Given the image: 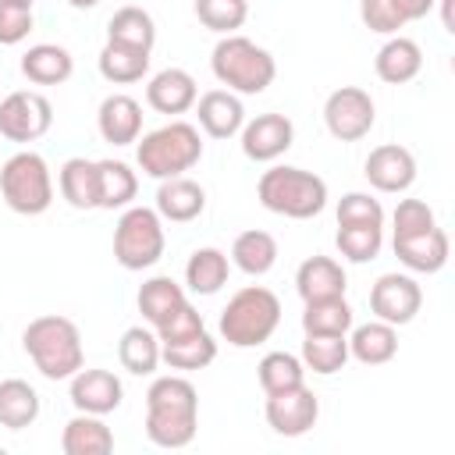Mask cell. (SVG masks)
Masks as SVG:
<instances>
[{"instance_id": "83f0119b", "label": "cell", "mask_w": 455, "mask_h": 455, "mask_svg": "<svg viewBox=\"0 0 455 455\" xmlns=\"http://www.w3.org/2000/svg\"><path fill=\"white\" fill-rule=\"evenodd\" d=\"M228 274H231V263L220 249L206 245V249H196L185 263V281L196 295H217L224 284H228Z\"/></svg>"}, {"instance_id": "30bf717a", "label": "cell", "mask_w": 455, "mask_h": 455, "mask_svg": "<svg viewBox=\"0 0 455 455\" xmlns=\"http://www.w3.org/2000/svg\"><path fill=\"white\" fill-rule=\"evenodd\" d=\"M323 124L338 142H359L373 128V100L359 85H341L323 103Z\"/></svg>"}, {"instance_id": "7dc6e473", "label": "cell", "mask_w": 455, "mask_h": 455, "mask_svg": "<svg viewBox=\"0 0 455 455\" xmlns=\"http://www.w3.org/2000/svg\"><path fill=\"white\" fill-rule=\"evenodd\" d=\"M451 4H455V0H441V14H444V28H448V32H455V21H451Z\"/></svg>"}, {"instance_id": "8d00e7d4", "label": "cell", "mask_w": 455, "mask_h": 455, "mask_svg": "<svg viewBox=\"0 0 455 455\" xmlns=\"http://www.w3.org/2000/svg\"><path fill=\"white\" fill-rule=\"evenodd\" d=\"M256 377H259V387L267 395H277V391H288V387L306 384V366L291 352H267L259 359V366H256Z\"/></svg>"}, {"instance_id": "7a4b0ae2", "label": "cell", "mask_w": 455, "mask_h": 455, "mask_svg": "<svg viewBox=\"0 0 455 455\" xmlns=\"http://www.w3.org/2000/svg\"><path fill=\"white\" fill-rule=\"evenodd\" d=\"M21 345H25L28 359L36 363V370L46 380H71L85 366L78 327L68 316H57V313L36 316L21 334Z\"/></svg>"}, {"instance_id": "ba28073f", "label": "cell", "mask_w": 455, "mask_h": 455, "mask_svg": "<svg viewBox=\"0 0 455 455\" xmlns=\"http://www.w3.org/2000/svg\"><path fill=\"white\" fill-rule=\"evenodd\" d=\"M164 256V224L149 206H128L114 228V259L124 270H146Z\"/></svg>"}, {"instance_id": "b9f144b4", "label": "cell", "mask_w": 455, "mask_h": 455, "mask_svg": "<svg viewBox=\"0 0 455 455\" xmlns=\"http://www.w3.org/2000/svg\"><path fill=\"white\" fill-rule=\"evenodd\" d=\"M395 238H409V235H419V231H430L437 220H434V210L423 203V199H402L395 206Z\"/></svg>"}, {"instance_id": "9c48e42d", "label": "cell", "mask_w": 455, "mask_h": 455, "mask_svg": "<svg viewBox=\"0 0 455 455\" xmlns=\"http://www.w3.org/2000/svg\"><path fill=\"white\" fill-rule=\"evenodd\" d=\"M53 124V107L43 92L18 89L0 100V135L11 142H36L50 132Z\"/></svg>"}, {"instance_id": "8992f818", "label": "cell", "mask_w": 455, "mask_h": 455, "mask_svg": "<svg viewBox=\"0 0 455 455\" xmlns=\"http://www.w3.org/2000/svg\"><path fill=\"white\" fill-rule=\"evenodd\" d=\"M210 68H213L220 85L235 89V92H245V96L263 92L277 75L274 57L263 46H256L252 39H245V36H224L213 46Z\"/></svg>"}, {"instance_id": "5b68a950", "label": "cell", "mask_w": 455, "mask_h": 455, "mask_svg": "<svg viewBox=\"0 0 455 455\" xmlns=\"http://www.w3.org/2000/svg\"><path fill=\"white\" fill-rule=\"evenodd\" d=\"M203 156V139L199 128H192L188 121H171L149 135H142V142L135 146V160L142 167V174L149 178H181L185 171H192Z\"/></svg>"}, {"instance_id": "603a6c76", "label": "cell", "mask_w": 455, "mask_h": 455, "mask_svg": "<svg viewBox=\"0 0 455 455\" xmlns=\"http://www.w3.org/2000/svg\"><path fill=\"white\" fill-rule=\"evenodd\" d=\"M60 448H64V455H107V451H114V434L100 416L78 412L75 419L64 423Z\"/></svg>"}, {"instance_id": "277c9868", "label": "cell", "mask_w": 455, "mask_h": 455, "mask_svg": "<svg viewBox=\"0 0 455 455\" xmlns=\"http://www.w3.org/2000/svg\"><path fill=\"white\" fill-rule=\"evenodd\" d=\"M259 203L270 213L291 217V220H309L327 206V181L316 178L313 171L302 167H270L263 171L259 185Z\"/></svg>"}, {"instance_id": "ee69618b", "label": "cell", "mask_w": 455, "mask_h": 455, "mask_svg": "<svg viewBox=\"0 0 455 455\" xmlns=\"http://www.w3.org/2000/svg\"><path fill=\"white\" fill-rule=\"evenodd\" d=\"M359 18L370 32H380V36H391L405 25V18L395 11L391 0H359Z\"/></svg>"}, {"instance_id": "836d02e7", "label": "cell", "mask_w": 455, "mask_h": 455, "mask_svg": "<svg viewBox=\"0 0 455 455\" xmlns=\"http://www.w3.org/2000/svg\"><path fill=\"white\" fill-rule=\"evenodd\" d=\"M348 363V338L345 334H306L302 341V366L331 377Z\"/></svg>"}, {"instance_id": "6da1fadb", "label": "cell", "mask_w": 455, "mask_h": 455, "mask_svg": "<svg viewBox=\"0 0 455 455\" xmlns=\"http://www.w3.org/2000/svg\"><path fill=\"white\" fill-rule=\"evenodd\" d=\"M199 427V395L185 377H156L146 391V437L160 448H185Z\"/></svg>"}, {"instance_id": "d6a6232c", "label": "cell", "mask_w": 455, "mask_h": 455, "mask_svg": "<svg viewBox=\"0 0 455 455\" xmlns=\"http://www.w3.org/2000/svg\"><path fill=\"white\" fill-rule=\"evenodd\" d=\"M348 327H352V306L345 302V295L313 299L302 309V331L306 334H348Z\"/></svg>"}, {"instance_id": "f1b7e54d", "label": "cell", "mask_w": 455, "mask_h": 455, "mask_svg": "<svg viewBox=\"0 0 455 455\" xmlns=\"http://www.w3.org/2000/svg\"><path fill=\"white\" fill-rule=\"evenodd\" d=\"M231 259H235V267H238L242 274L263 277V274L277 263V242H274V235H267V231H259V228L242 231V235L235 238V245H231Z\"/></svg>"}, {"instance_id": "ac0fdd59", "label": "cell", "mask_w": 455, "mask_h": 455, "mask_svg": "<svg viewBox=\"0 0 455 455\" xmlns=\"http://www.w3.org/2000/svg\"><path fill=\"white\" fill-rule=\"evenodd\" d=\"M96 124H100L103 142H110V146L139 142V132H142V107H139L132 96L114 92V96H107V100L100 103Z\"/></svg>"}, {"instance_id": "cb8c5ba5", "label": "cell", "mask_w": 455, "mask_h": 455, "mask_svg": "<svg viewBox=\"0 0 455 455\" xmlns=\"http://www.w3.org/2000/svg\"><path fill=\"white\" fill-rule=\"evenodd\" d=\"M75 71V60L64 46L57 43H39V46H28L25 57H21V75L36 85H60L68 82Z\"/></svg>"}, {"instance_id": "7c38bea8", "label": "cell", "mask_w": 455, "mask_h": 455, "mask_svg": "<svg viewBox=\"0 0 455 455\" xmlns=\"http://www.w3.org/2000/svg\"><path fill=\"white\" fill-rule=\"evenodd\" d=\"M320 416V402L316 395L299 384V387H288V391H277V395H267V423L274 427V434L281 437H302L313 430Z\"/></svg>"}, {"instance_id": "3957f363", "label": "cell", "mask_w": 455, "mask_h": 455, "mask_svg": "<svg viewBox=\"0 0 455 455\" xmlns=\"http://www.w3.org/2000/svg\"><path fill=\"white\" fill-rule=\"evenodd\" d=\"M281 323V302L270 288L249 284L235 291L220 313V338L235 348H252L263 345Z\"/></svg>"}, {"instance_id": "bcb514c9", "label": "cell", "mask_w": 455, "mask_h": 455, "mask_svg": "<svg viewBox=\"0 0 455 455\" xmlns=\"http://www.w3.org/2000/svg\"><path fill=\"white\" fill-rule=\"evenodd\" d=\"M395 11L405 18V21H416V18H427V11L437 4V0H391Z\"/></svg>"}, {"instance_id": "d6986e66", "label": "cell", "mask_w": 455, "mask_h": 455, "mask_svg": "<svg viewBox=\"0 0 455 455\" xmlns=\"http://www.w3.org/2000/svg\"><path fill=\"white\" fill-rule=\"evenodd\" d=\"M448 235L434 224L430 231H419V235H409V238H395V256L416 270V274H437L444 263H448Z\"/></svg>"}, {"instance_id": "9a60e30c", "label": "cell", "mask_w": 455, "mask_h": 455, "mask_svg": "<svg viewBox=\"0 0 455 455\" xmlns=\"http://www.w3.org/2000/svg\"><path fill=\"white\" fill-rule=\"evenodd\" d=\"M124 387L110 370H78L71 377V405L78 412H92V416H107L121 405Z\"/></svg>"}, {"instance_id": "e575fe53", "label": "cell", "mask_w": 455, "mask_h": 455, "mask_svg": "<svg viewBox=\"0 0 455 455\" xmlns=\"http://www.w3.org/2000/svg\"><path fill=\"white\" fill-rule=\"evenodd\" d=\"M57 181H60V196L75 210H92L96 206V160H85V156L64 160Z\"/></svg>"}, {"instance_id": "5bb4252c", "label": "cell", "mask_w": 455, "mask_h": 455, "mask_svg": "<svg viewBox=\"0 0 455 455\" xmlns=\"http://www.w3.org/2000/svg\"><path fill=\"white\" fill-rule=\"evenodd\" d=\"M363 174L377 192H405L416 181V156L405 146L387 142V146L370 149Z\"/></svg>"}, {"instance_id": "f35d334b", "label": "cell", "mask_w": 455, "mask_h": 455, "mask_svg": "<svg viewBox=\"0 0 455 455\" xmlns=\"http://www.w3.org/2000/svg\"><path fill=\"white\" fill-rule=\"evenodd\" d=\"M196 18L220 36H231L249 18V0H196Z\"/></svg>"}, {"instance_id": "4316f807", "label": "cell", "mask_w": 455, "mask_h": 455, "mask_svg": "<svg viewBox=\"0 0 455 455\" xmlns=\"http://www.w3.org/2000/svg\"><path fill=\"white\" fill-rule=\"evenodd\" d=\"M39 416V395L28 380L7 377L0 380V427L7 430H25Z\"/></svg>"}, {"instance_id": "f6af8a7d", "label": "cell", "mask_w": 455, "mask_h": 455, "mask_svg": "<svg viewBox=\"0 0 455 455\" xmlns=\"http://www.w3.org/2000/svg\"><path fill=\"white\" fill-rule=\"evenodd\" d=\"M32 32V7L0 0V46H14Z\"/></svg>"}, {"instance_id": "681fc988", "label": "cell", "mask_w": 455, "mask_h": 455, "mask_svg": "<svg viewBox=\"0 0 455 455\" xmlns=\"http://www.w3.org/2000/svg\"><path fill=\"white\" fill-rule=\"evenodd\" d=\"M4 4H18V7H32V0H4Z\"/></svg>"}, {"instance_id": "d590c367", "label": "cell", "mask_w": 455, "mask_h": 455, "mask_svg": "<svg viewBox=\"0 0 455 455\" xmlns=\"http://www.w3.org/2000/svg\"><path fill=\"white\" fill-rule=\"evenodd\" d=\"M185 302V291L174 277H149L142 288H139V313L146 323H160L164 316H171L178 306Z\"/></svg>"}, {"instance_id": "7402d4cb", "label": "cell", "mask_w": 455, "mask_h": 455, "mask_svg": "<svg viewBox=\"0 0 455 455\" xmlns=\"http://www.w3.org/2000/svg\"><path fill=\"white\" fill-rule=\"evenodd\" d=\"M373 68H377V78H380V82H387V85H405V82H412V78L419 75V68H423V50H419L412 39L395 36V39H387V43L377 50Z\"/></svg>"}, {"instance_id": "4dcf8cb0", "label": "cell", "mask_w": 455, "mask_h": 455, "mask_svg": "<svg viewBox=\"0 0 455 455\" xmlns=\"http://www.w3.org/2000/svg\"><path fill=\"white\" fill-rule=\"evenodd\" d=\"M117 359L128 373L135 377H146L160 366V338L146 327H128L117 341Z\"/></svg>"}, {"instance_id": "44dd1931", "label": "cell", "mask_w": 455, "mask_h": 455, "mask_svg": "<svg viewBox=\"0 0 455 455\" xmlns=\"http://www.w3.org/2000/svg\"><path fill=\"white\" fill-rule=\"evenodd\" d=\"M295 288H299L302 302L345 295V270H341V263L331 259V256H309V259H302L299 270H295Z\"/></svg>"}, {"instance_id": "ffe728a7", "label": "cell", "mask_w": 455, "mask_h": 455, "mask_svg": "<svg viewBox=\"0 0 455 455\" xmlns=\"http://www.w3.org/2000/svg\"><path fill=\"white\" fill-rule=\"evenodd\" d=\"M206 210V192L192 178H164L156 188V213L174 224H188Z\"/></svg>"}, {"instance_id": "d4e9b609", "label": "cell", "mask_w": 455, "mask_h": 455, "mask_svg": "<svg viewBox=\"0 0 455 455\" xmlns=\"http://www.w3.org/2000/svg\"><path fill=\"white\" fill-rule=\"evenodd\" d=\"M139 178L124 160H96V206L121 210L135 199Z\"/></svg>"}, {"instance_id": "c3c4849f", "label": "cell", "mask_w": 455, "mask_h": 455, "mask_svg": "<svg viewBox=\"0 0 455 455\" xmlns=\"http://www.w3.org/2000/svg\"><path fill=\"white\" fill-rule=\"evenodd\" d=\"M68 4H71L75 11H89V7H96L100 0H68Z\"/></svg>"}, {"instance_id": "60d3db41", "label": "cell", "mask_w": 455, "mask_h": 455, "mask_svg": "<svg viewBox=\"0 0 455 455\" xmlns=\"http://www.w3.org/2000/svg\"><path fill=\"white\" fill-rule=\"evenodd\" d=\"M341 224H370V228H380L384 224V206L373 196H366V192H348L338 203V228Z\"/></svg>"}, {"instance_id": "484cf974", "label": "cell", "mask_w": 455, "mask_h": 455, "mask_svg": "<svg viewBox=\"0 0 455 455\" xmlns=\"http://www.w3.org/2000/svg\"><path fill=\"white\" fill-rule=\"evenodd\" d=\"M398 352V331L384 320H370L352 331L348 338V355H355L363 366H384Z\"/></svg>"}, {"instance_id": "e0dca14e", "label": "cell", "mask_w": 455, "mask_h": 455, "mask_svg": "<svg viewBox=\"0 0 455 455\" xmlns=\"http://www.w3.org/2000/svg\"><path fill=\"white\" fill-rule=\"evenodd\" d=\"M196 114H199V128L210 139H231L242 132L245 124V107L235 92L228 89H210L196 100Z\"/></svg>"}, {"instance_id": "74e56055", "label": "cell", "mask_w": 455, "mask_h": 455, "mask_svg": "<svg viewBox=\"0 0 455 455\" xmlns=\"http://www.w3.org/2000/svg\"><path fill=\"white\" fill-rule=\"evenodd\" d=\"M160 359L171 366V370H203L217 359V341L199 331L192 338H181V341H167L160 345Z\"/></svg>"}, {"instance_id": "8fae6325", "label": "cell", "mask_w": 455, "mask_h": 455, "mask_svg": "<svg viewBox=\"0 0 455 455\" xmlns=\"http://www.w3.org/2000/svg\"><path fill=\"white\" fill-rule=\"evenodd\" d=\"M423 306V291L409 274H380L377 284L370 288V309L377 320L402 327L409 323Z\"/></svg>"}, {"instance_id": "52a82bcc", "label": "cell", "mask_w": 455, "mask_h": 455, "mask_svg": "<svg viewBox=\"0 0 455 455\" xmlns=\"http://www.w3.org/2000/svg\"><path fill=\"white\" fill-rule=\"evenodd\" d=\"M0 192H4V203L14 213H25V217L46 213L50 203H53V178H50L46 160L32 149L14 153L0 167Z\"/></svg>"}, {"instance_id": "f546056e", "label": "cell", "mask_w": 455, "mask_h": 455, "mask_svg": "<svg viewBox=\"0 0 455 455\" xmlns=\"http://www.w3.org/2000/svg\"><path fill=\"white\" fill-rule=\"evenodd\" d=\"M146 71H149V50H135V46H124V43H110V39L100 50V75L114 85L139 82Z\"/></svg>"}, {"instance_id": "ab89813d", "label": "cell", "mask_w": 455, "mask_h": 455, "mask_svg": "<svg viewBox=\"0 0 455 455\" xmlns=\"http://www.w3.org/2000/svg\"><path fill=\"white\" fill-rule=\"evenodd\" d=\"M334 242H338V252H341L345 259H352V263H370V259L380 252L384 235H380V228H370V224H341Z\"/></svg>"}, {"instance_id": "1f68e13d", "label": "cell", "mask_w": 455, "mask_h": 455, "mask_svg": "<svg viewBox=\"0 0 455 455\" xmlns=\"http://www.w3.org/2000/svg\"><path fill=\"white\" fill-rule=\"evenodd\" d=\"M107 39L110 43H124V46H135V50H153L156 25H153L149 11H142V7H121L107 21Z\"/></svg>"}, {"instance_id": "2e32d148", "label": "cell", "mask_w": 455, "mask_h": 455, "mask_svg": "<svg viewBox=\"0 0 455 455\" xmlns=\"http://www.w3.org/2000/svg\"><path fill=\"white\" fill-rule=\"evenodd\" d=\"M196 100H199V85L181 68H164L146 85V103L156 114H185L196 107Z\"/></svg>"}, {"instance_id": "4fadbf2b", "label": "cell", "mask_w": 455, "mask_h": 455, "mask_svg": "<svg viewBox=\"0 0 455 455\" xmlns=\"http://www.w3.org/2000/svg\"><path fill=\"white\" fill-rule=\"evenodd\" d=\"M291 139H295V124L284 114H259L249 124H242V153L256 164H267L288 153Z\"/></svg>"}, {"instance_id": "7bdbcfd3", "label": "cell", "mask_w": 455, "mask_h": 455, "mask_svg": "<svg viewBox=\"0 0 455 455\" xmlns=\"http://www.w3.org/2000/svg\"><path fill=\"white\" fill-rule=\"evenodd\" d=\"M199 331H206V327H203V313H199V309H192L188 302H181L171 316H164V320L156 323V338H160V345H167V341H181V338H192V334H199Z\"/></svg>"}]
</instances>
